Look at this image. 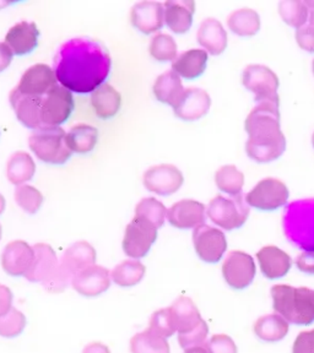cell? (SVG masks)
<instances>
[{
	"instance_id": "f546056e",
	"label": "cell",
	"mask_w": 314,
	"mask_h": 353,
	"mask_svg": "<svg viewBox=\"0 0 314 353\" xmlns=\"http://www.w3.org/2000/svg\"><path fill=\"white\" fill-rule=\"evenodd\" d=\"M36 172V165L32 157L23 151H17L11 154L6 165V176L14 185H23V183L32 179Z\"/></svg>"
},
{
	"instance_id": "7a4b0ae2",
	"label": "cell",
	"mask_w": 314,
	"mask_h": 353,
	"mask_svg": "<svg viewBox=\"0 0 314 353\" xmlns=\"http://www.w3.org/2000/svg\"><path fill=\"white\" fill-rule=\"evenodd\" d=\"M279 105V96L260 101L244 123L249 135L246 151L252 160L259 163L279 159L286 149V138L280 129Z\"/></svg>"
},
{
	"instance_id": "1f68e13d",
	"label": "cell",
	"mask_w": 314,
	"mask_h": 353,
	"mask_svg": "<svg viewBox=\"0 0 314 353\" xmlns=\"http://www.w3.org/2000/svg\"><path fill=\"white\" fill-rule=\"evenodd\" d=\"M99 140V130L88 124H77L66 134V143L72 152L88 154Z\"/></svg>"
},
{
	"instance_id": "db71d44e",
	"label": "cell",
	"mask_w": 314,
	"mask_h": 353,
	"mask_svg": "<svg viewBox=\"0 0 314 353\" xmlns=\"http://www.w3.org/2000/svg\"><path fill=\"white\" fill-rule=\"evenodd\" d=\"M312 143H313V146H314V132H313V135H312Z\"/></svg>"
},
{
	"instance_id": "30bf717a",
	"label": "cell",
	"mask_w": 314,
	"mask_h": 353,
	"mask_svg": "<svg viewBox=\"0 0 314 353\" xmlns=\"http://www.w3.org/2000/svg\"><path fill=\"white\" fill-rule=\"evenodd\" d=\"M255 263L249 254L233 250L230 252L222 264V275L228 286L243 290L253 282L255 277Z\"/></svg>"
},
{
	"instance_id": "9c48e42d",
	"label": "cell",
	"mask_w": 314,
	"mask_h": 353,
	"mask_svg": "<svg viewBox=\"0 0 314 353\" xmlns=\"http://www.w3.org/2000/svg\"><path fill=\"white\" fill-rule=\"evenodd\" d=\"M288 195L285 183L276 178H265L246 195V201L255 209L273 211L286 204Z\"/></svg>"
},
{
	"instance_id": "816d5d0a",
	"label": "cell",
	"mask_w": 314,
	"mask_h": 353,
	"mask_svg": "<svg viewBox=\"0 0 314 353\" xmlns=\"http://www.w3.org/2000/svg\"><path fill=\"white\" fill-rule=\"evenodd\" d=\"M304 4L308 8V10L311 11V17H309V21L311 25L314 26V1L313 0H309V1H304Z\"/></svg>"
},
{
	"instance_id": "e575fe53",
	"label": "cell",
	"mask_w": 314,
	"mask_h": 353,
	"mask_svg": "<svg viewBox=\"0 0 314 353\" xmlns=\"http://www.w3.org/2000/svg\"><path fill=\"white\" fill-rule=\"evenodd\" d=\"M130 351L132 353H171L170 345L166 339L159 336L149 329L133 337Z\"/></svg>"
},
{
	"instance_id": "f1b7e54d",
	"label": "cell",
	"mask_w": 314,
	"mask_h": 353,
	"mask_svg": "<svg viewBox=\"0 0 314 353\" xmlns=\"http://www.w3.org/2000/svg\"><path fill=\"white\" fill-rule=\"evenodd\" d=\"M153 91H154L155 97L160 102L175 107L182 97L184 88H183L181 77L173 70H170V72H164L156 79Z\"/></svg>"
},
{
	"instance_id": "d590c367",
	"label": "cell",
	"mask_w": 314,
	"mask_h": 353,
	"mask_svg": "<svg viewBox=\"0 0 314 353\" xmlns=\"http://www.w3.org/2000/svg\"><path fill=\"white\" fill-rule=\"evenodd\" d=\"M215 183L221 192L238 195L242 192L244 176L236 165H222L216 171Z\"/></svg>"
},
{
	"instance_id": "ba28073f",
	"label": "cell",
	"mask_w": 314,
	"mask_h": 353,
	"mask_svg": "<svg viewBox=\"0 0 314 353\" xmlns=\"http://www.w3.org/2000/svg\"><path fill=\"white\" fill-rule=\"evenodd\" d=\"M157 238V228L143 217L135 216L126 228L123 250L133 259L144 258Z\"/></svg>"
},
{
	"instance_id": "3957f363",
	"label": "cell",
	"mask_w": 314,
	"mask_h": 353,
	"mask_svg": "<svg viewBox=\"0 0 314 353\" xmlns=\"http://www.w3.org/2000/svg\"><path fill=\"white\" fill-rule=\"evenodd\" d=\"M273 307L284 319L296 325L314 321V291L307 287L275 285L271 288Z\"/></svg>"
},
{
	"instance_id": "7dc6e473",
	"label": "cell",
	"mask_w": 314,
	"mask_h": 353,
	"mask_svg": "<svg viewBox=\"0 0 314 353\" xmlns=\"http://www.w3.org/2000/svg\"><path fill=\"white\" fill-rule=\"evenodd\" d=\"M12 304V293L10 288L0 285V316L6 314L11 309Z\"/></svg>"
},
{
	"instance_id": "603a6c76",
	"label": "cell",
	"mask_w": 314,
	"mask_h": 353,
	"mask_svg": "<svg viewBox=\"0 0 314 353\" xmlns=\"http://www.w3.org/2000/svg\"><path fill=\"white\" fill-rule=\"evenodd\" d=\"M39 30L35 22L21 21L8 31L6 43L17 55L31 53L39 44Z\"/></svg>"
},
{
	"instance_id": "7c38bea8",
	"label": "cell",
	"mask_w": 314,
	"mask_h": 353,
	"mask_svg": "<svg viewBox=\"0 0 314 353\" xmlns=\"http://www.w3.org/2000/svg\"><path fill=\"white\" fill-rule=\"evenodd\" d=\"M244 88L255 94V99L260 102L264 99L277 97L279 77L268 66L262 64H251L242 74Z\"/></svg>"
},
{
	"instance_id": "c3c4849f",
	"label": "cell",
	"mask_w": 314,
	"mask_h": 353,
	"mask_svg": "<svg viewBox=\"0 0 314 353\" xmlns=\"http://www.w3.org/2000/svg\"><path fill=\"white\" fill-rule=\"evenodd\" d=\"M12 50L6 42H0V72H4L12 61Z\"/></svg>"
},
{
	"instance_id": "ac0fdd59",
	"label": "cell",
	"mask_w": 314,
	"mask_h": 353,
	"mask_svg": "<svg viewBox=\"0 0 314 353\" xmlns=\"http://www.w3.org/2000/svg\"><path fill=\"white\" fill-rule=\"evenodd\" d=\"M72 286L81 296L97 297L110 288V271L99 265H92L72 279Z\"/></svg>"
},
{
	"instance_id": "5bb4252c",
	"label": "cell",
	"mask_w": 314,
	"mask_h": 353,
	"mask_svg": "<svg viewBox=\"0 0 314 353\" xmlns=\"http://www.w3.org/2000/svg\"><path fill=\"white\" fill-rule=\"evenodd\" d=\"M58 83L55 72L50 66L46 64H36L28 68L22 74L21 80L17 86V91L28 96L43 97L53 90Z\"/></svg>"
},
{
	"instance_id": "11a10c76",
	"label": "cell",
	"mask_w": 314,
	"mask_h": 353,
	"mask_svg": "<svg viewBox=\"0 0 314 353\" xmlns=\"http://www.w3.org/2000/svg\"><path fill=\"white\" fill-rule=\"evenodd\" d=\"M0 239H1V225H0Z\"/></svg>"
},
{
	"instance_id": "5b68a950",
	"label": "cell",
	"mask_w": 314,
	"mask_h": 353,
	"mask_svg": "<svg viewBox=\"0 0 314 353\" xmlns=\"http://www.w3.org/2000/svg\"><path fill=\"white\" fill-rule=\"evenodd\" d=\"M28 145L39 160L50 165H63L72 154L66 143V132L59 127L42 125L36 129L28 139Z\"/></svg>"
},
{
	"instance_id": "7bdbcfd3",
	"label": "cell",
	"mask_w": 314,
	"mask_h": 353,
	"mask_svg": "<svg viewBox=\"0 0 314 353\" xmlns=\"http://www.w3.org/2000/svg\"><path fill=\"white\" fill-rule=\"evenodd\" d=\"M206 346L209 353H237L236 343L233 342L231 337L220 334L214 335L206 342Z\"/></svg>"
},
{
	"instance_id": "d6986e66",
	"label": "cell",
	"mask_w": 314,
	"mask_h": 353,
	"mask_svg": "<svg viewBox=\"0 0 314 353\" xmlns=\"http://www.w3.org/2000/svg\"><path fill=\"white\" fill-rule=\"evenodd\" d=\"M130 21L134 28L145 34L157 32L164 26L165 9L157 1H140L133 6Z\"/></svg>"
},
{
	"instance_id": "277c9868",
	"label": "cell",
	"mask_w": 314,
	"mask_h": 353,
	"mask_svg": "<svg viewBox=\"0 0 314 353\" xmlns=\"http://www.w3.org/2000/svg\"><path fill=\"white\" fill-rule=\"evenodd\" d=\"M176 319L178 342L181 347L189 348L205 343L209 327L193 301L188 297H179L171 305Z\"/></svg>"
},
{
	"instance_id": "f907efd6",
	"label": "cell",
	"mask_w": 314,
	"mask_h": 353,
	"mask_svg": "<svg viewBox=\"0 0 314 353\" xmlns=\"http://www.w3.org/2000/svg\"><path fill=\"white\" fill-rule=\"evenodd\" d=\"M184 353H209L206 343L203 345H198V346H193V347L186 348Z\"/></svg>"
},
{
	"instance_id": "8fae6325",
	"label": "cell",
	"mask_w": 314,
	"mask_h": 353,
	"mask_svg": "<svg viewBox=\"0 0 314 353\" xmlns=\"http://www.w3.org/2000/svg\"><path fill=\"white\" fill-rule=\"evenodd\" d=\"M193 243L199 258L209 264L219 263L227 249L224 232L205 223L194 228Z\"/></svg>"
},
{
	"instance_id": "4316f807",
	"label": "cell",
	"mask_w": 314,
	"mask_h": 353,
	"mask_svg": "<svg viewBox=\"0 0 314 353\" xmlns=\"http://www.w3.org/2000/svg\"><path fill=\"white\" fill-rule=\"evenodd\" d=\"M208 53L204 50H189L178 55L172 63V70L187 80L200 77L206 69Z\"/></svg>"
},
{
	"instance_id": "484cf974",
	"label": "cell",
	"mask_w": 314,
	"mask_h": 353,
	"mask_svg": "<svg viewBox=\"0 0 314 353\" xmlns=\"http://www.w3.org/2000/svg\"><path fill=\"white\" fill-rule=\"evenodd\" d=\"M197 39L200 46L204 47L210 54L219 55L226 50V31L222 23L214 17H208L200 23Z\"/></svg>"
},
{
	"instance_id": "74e56055",
	"label": "cell",
	"mask_w": 314,
	"mask_h": 353,
	"mask_svg": "<svg viewBox=\"0 0 314 353\" xmlns=\"http://www.w3.org/2000/svg\"><path fill=\"white\" fill-rule=\"evenodd\" d=\"M135 216L149 221L156 228H160L165 223L167 210L165 205L155 198H145L137 205Z\"/></svg>"
},
{
	"instance_id": "44dd1931",
	"label": "cell",
	"mask_w": 314,
	"mask_h": 353,
	"mask_svg": "<svg viewBox=\"0 0 314 353\" xmlns=\"http://www.w3.org/2000/svg\"><path fill=\"white\" fill-rule=\"evenodd\" d=\"M33 261V247L23 241H14L1 254L3 270L10 276H25Z\"/></svg>"
},
{
	"instance_id": "83f0119b",
	"label": "cell",
	"mask_w": 314,
	"mask_h": 353,
	"mask_svg": "<svg viewBox=\"0 0 314 353\" xmlns=\"http://www.w3.org/2000/svg\"><path fill=\"white\" fill-rule=\"evenodd\" d=\"M91 105L101 119H110L116 116L121 105V96L110 83L96 88L91 96Z\"/></svg>"
},
{
	"instance_id": "bcb514c9",
	"label": "cell",
	"mask_w": 314,
	"mask_h": 353,
	"mask_svg": "<svg viewBox=\"0 0 314 353\" xmlns=\"http://www.w3.org/2000/svg\"><path fill=\"white\" fill-rule=\"evenodd\" d=\"M296 265L302 272L314 275V250L301 254L296 260Z\"/></svg>"
},
{
	"instance_id": "8d00e7d4",
	"label": "cell",
	"mask_w": 314,
	"mask_h": 353,
	"mask_svg": "<svg viewBox=\"0 0 314 353\" xmlns=\"http://www.w3.org/2000/svg\"><path fill=\"white\" fill-rule=\"evenodd\" d=\"M279 14L287 25L302 28L308 17V8L301 0H282L279 4Z\"/></svg>"
},
{
	"instance_id": "681fc988",
	"label": "cell",
	"mask_w": 314,
	"mask_h": 353,
	"mask_svg": "<svg viewBox=\"0 0 314 353\" xmlns=\"http://www.w3.org/2000/svg\"><path fill=\"white\" fill-rule=\"evenodd\" d=\"M83 353H110V348L101 342H91L84 348Z\"/></svg>"
},
{
	"instance_id": "836d02e7",
	"label": "cell",
	"mask_w": 314,
	"mask_h": 353,
	"mask_svg": "<svg viewBox=\"0 0 314 353\" xmlns=\"http://www.w3.org/2000/svg\"><path fill=\"white\" fill-rule=\"evenodd\" d=\"M146 272L145 265L139 260H126L110 272L113 282L121 287H132L141 281Z\"/></svg>"
},
{
	"instance_id": "b9f144b4",
	"label": "cell",
	"mask_w": 314,
	"mask_h": 353,
	"mask_svg": "<svg viewBox=\"0 0 314 353\" xmlns=\"http://www.w3.org/2000/svg\"><path fill=\"white\" fill-rule=\"evenodd\" d=\"M26 326V318L20 310L11 308L6 314L0 316V336L12 339L22 334Z\"/></svg>"
},
{
	"instance_id": "d4e9b609",
	"label": "cell",
	"mask_w": 314,
	"mask_h": 353,
	"mask_svg": "<svg viewBox=\"0 0 314 353\" xmlns=\"http://www.w3.org/2000/svg\"><path fill=\"white\" fill-rule=\"evenodd\" d=\"M165 21L175 33H186L193 23L195 3L190 0H168L164 4Z\"/></svg>"
},
{
	"instance_id": "4dcf8cb0",
	"label": "cell",
	"mask_w": 314,
	"mask_h": 353,
	"mask_svg": "<svg viewBox=\"0 0 314 353\" xmlns=\"http://www.w3.org/2000/svg\"><path fill=\"white\" fill-rule=\"evenodd\" d=\"M288 332V321L280 314L262 316L254 324V334L265 342L282 341Z\"/></svg>"
},
{
	"instance_id": "60d3db41",
	"label": "cell",
	"mask_w": 314,
	"mask_h": 353,
	"mask_svg": "<svg viewBox=\"0 0 314 353\" xmlns=\"http://www.w3.org/2000/svg\"><path fill=\"white\" fill-rule=\"evenodd\" d=\"M149 330L164 339L171 337L176 332V319L171 307L155 312L150 319Z\"/></svg>"
},
{
	"instance_id": "9a60e30c",
	"label": "cell",
	"mask_w": 314,
	"mask_h": 353,
	"mask_svg": "<svg viewBox=\"0 0 314 353\" xmlns=\"http://www.w3.org/2000/svg\"><path fill=\"white\" fill-rule=\"evenodd\" d=\"M59 269V261L57 259V255L53 248L39 243L33 247V261L25 277L28 281L41 282L42 286L52 281L55 279Z\"/></svg>"
},
{
	"instance_id": "7402d4cb",
	"label": "cell",
	"mask_w": 314,
	"mask_h": 353,
	"mask_svg": "<svg viewBox=\"0 0 314 353\" xmlns=\"http://www.w3.org/2000/svg\"><path fill=\"white\" fill-rule=\"evenodd\" d=\"M42 99L39 96H28L17 91V88L10 92V103L17 113V119L28 129L42 127L41 108Z\"/></svg>"
},
{
	"instance_id": "ee69618b",
	"label": "cell",
	"mask_w": 314,
	"mask_h": 353,
	"mask_svg": "<svg viewBox=\"0 0 314 353\" xmlns=\"http://www.w3.org/2000/svg\"><path fill=\"white\" fill-rule=\"evenodd\" d=\"M293 353H314V330L298 334L293 342Z\"/></svg>"
},
{
	"instance_id": "e0dca14e",
	"label": "cell",
	"mask_w": 314,
	"mask_h": 353,
	"mask_svg": "<svg viewBox=\"0 0 314 353\" xmlns=\"http://www.w3.org/2000/svg\"><path fill=\"white\" fill-rule=\"evenodd\" d=\"M211 99L209 94L199 88H189L184 90L182 97L178 101L173 110L182 121H198L209 112Z\"/></svg>"
},
{
	"instance_id": "6da1fadb",
	"label": "cell",
	"mask_w": 314,
	"mask_h": 353,
	"mask_svg": "<svg viewBox=\"0 0 314 353\" xmlns=\"http://www.w3.org/2000/svg\"><path fill=\"white\" fill-rule=\"evenodd\" d=\"M110 66L112 59L105 44L88 37H74L59 47L53 70L63 88L77 94H90L104 85Z\"/></svg>"
},
{
	"instance_id": "4fadbf2b",
	"label": "cell",
	"mask_w": 314,
	"mask_h": 353,
	"mask_svg": "<svg viewBox=\"0 0 314 353\" xmlns=\"http://www.w3.org/2000/svg\"><path fill=\"white\" fill-rule=\"evenodd\" d=\"M144 185L153 193L167 196L176 193L182 187V172L173 165H154L144 173Z\"/></svg>"
},
{
	"instance_id": "ab89813d",
	"label": "cell",
	"mask_w": 314,
	"mask_h": 353,
	"mask_svg": "<svg viewBox=\"0 0 314 353\" xmlns=\"http://www.w3.org/2000/svg\"><path fill=\"white\" fill-rule=\"evenodd\" d=\"M14 196L17 205L30 215L36 214L43 204V195L39 189H36L32 185L23 184L17 187Z\"/></svg>"
},
{
	"instance_id": "8992f818",
	"label": "cell",
	"mask_w": 314,
	"mask_h": 353,
	"mask_svg": "<svg viewBox=\"0 0 314 353\" xmlns=\"http://www.w3.org/2000/svg\"><path fill=\"white\" fill-rule=\"evenodd\" d=\"M206 212L216 226L232 231L246 223L248 219L249 206L242 193L231 195V198L217 195L210 201Z\"/></svg>"
},
{
	"instance_id": "2e32d148",
	"label": "cell",
	"mask_w": 314,
	"mask_h": 353,
	"mask_svg": "<svg viewBox=\"0 0 314 353\" xmlns=\"http://www.w3.org/2000/svg\"><path fill=\"white\" fill-rule=\"evenodd\" d=\"M96 263V250L90 243L79 241L74 243L59 261V270L70 281L81 271L92 266Z\"/></svg>"
},
{
	"instance_id": "d6a6232c",
	"label": "cell",
	"mask_w": 314,
	"mask_h": 353,
	"mask_svg": "<svg viewBox=\"0 0 314 353\" xmlns=\"http://www.w3.org/2000/svg\"><path fill=\"white\" fill-rule=\"evenodd\" d=\"M227 25L238 36L251 37L259 31L260 17L257 11L244 8L233 11L227 19Z\"/></svg>"
},
{
	"instance_id": "9f6ffc18",
	"label": "cell",
	"mask_w": 314,
	"mask_h": 353,
	"mask_svg": "<svg viewBox=\"0 0 314 353\" xmlns=\"http://www.w3.org/2000/svg\"><path fill=\"white\" fill-rule=\"evenodd\" d=\"M312 69H313V74H314V61H313V63H312Z\"/></svg>"
},
{
	"instance_id": "f35d334b",
	"label": "cell",
	"mask_w": 314,
	"mask_h": 353,
	"mask_svg": "<svg viewBox=\"0 0 314 353\" xmlns=\"http://www.w3.org/2000/svg\"><path fill=\"white\" fill-rule=\"evenodd\" d=\"M177 43L171 36L165 33L156 34L149 46L150 55L159 61H175L177 58Z\"/></svg>"
},
{
	"instance_id": "52a82bcc",
	"label": "cell",
	"mask_w": 314,
	"mask_h": 353,
	"mask_svg": "<svg viewBox=\"0 0 314 353\" xmlns=\"http://www.w3.org/2000/svg\"><path fill=\"white\" fill-rule=\"evenodd\" d=\"M75 108L72 91L63 86H55L44 94L41 108V121L46 127H59L66 123Z\"/></svg>"
},
{
	"instance_id": "f5cc1de1",
	"label": "cell",
	"mask_w": 314,
	"mask_h": 353,
	"mask_svg": "<svg viewBox=\"0 0 314 353\" xmlns=\"http://www.w3.org/2000/svg\"><path fill=\"white\" fill-rule=\"evenodd\" d=\"M6 210V199L0 194V215L4 212Z\"/></svg>"
},
{
	"instance_id": "cb8c5ba5",
	"label": "cell",
	"mask_w": 314,
	"mask_h": 353,
	"mask_svg": "<svg viewBox=\"0 0 314 353\" xmlns=\"http://www.w3.org/2000/svg\"><path fill=\"white\" fill-rule=\"evenodd\" d=\"M260 270L271 280L280 279L291 269V258L284 250L275 245H266L257 253Z\"/></svg>"
},
{
	"instance_id": "f6af8a7d",
	"label": "cell",
	"mask_w": 314,
	"mask_h": 353,
	"mask_svg": "<svg viewBox=\"0 0 314 353\" xmlns=\"http://www.w3.org/2000/svg\"><path fill=\"white\" fill-rule=\"evenodd\" d=\"M296 41L298 46L302 50H307L309 53L314 52V26L304 25L302 28H297L296 31Z\"/></svg>"
},
{
	"instance_id": "ffe728a7",
	"label": "cell",
	"mask_w": 314,
	"mask_h": 353,
	"mask_svg": "<svg viewBox=\"0 0 314 353\" xmlns=\"http://www.w3.org/2000/svg\"><path fill=\"white\" fill-rule=\"evenodd\" d=\"M167 220L181 230L197 228L204 225L205 206L195 200H181L167 210Z\"/></svg>"
}]
</instances>
